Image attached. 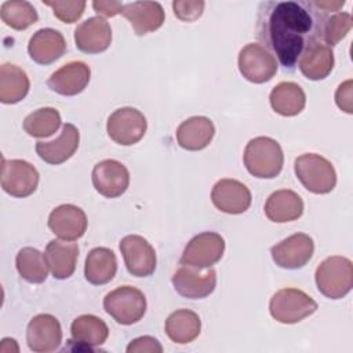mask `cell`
Segmentation results:
<instances>
[{
    "mask_svg": "<svg viewBox=\"0 0 353 353\" xmlns=\"http://www.w3.org/2000/svg\"><path fill=\"white\" fill-rule=\"evenodd\" d=\"M334 52L321 41L313 43L305 50L298 61V68L309 80H323L334 69Z\"/></svg>",
    "mask_w": 353,
    "mask_h": 353,
    "instance_id": "4316f807",
    "label": "cell"
},
{
    "mask_svg": "<svg viewBox=\"0 0 353 353\" xmlns=\"http://www.w3.org/2000/svg\"><path fill=\"white\" fill-rule=\"evenodd\" d=\"M223 252V237L215 232H203L186 244L181 256V263L200 270L208 269L221 261Z\"/></svg>",
    "mask_w": 353,
    "mask_h": 353,
    "instance_id": "9c48e42d",
    "label": "cell"
},
{
    "mask_svg": "<svg viewBox=\"0 0 353 353\" xmlns=\"http://www.w3.org/2000/svg\"><path fill=\"white\" fill-rule=\"evenodd\" d=\"M265 214L269 221L276 223L295 221L303 214V200L294 190H276L268 197L265 203Z\"/></svg>",
    "mask_w": 353,
    "mask_h": 353,
    "instance_id": "d4e9b609",
    "label": "cell"
},
{
    "mask_svg": "<svg viewBox=\"0 0 353 353\" xmlns=\"http://www.w3.org/2000/svg\"><path fill=\"white\" fill-rule=\"evenodd\" d=\"M317 310L316 301L298 288L279 290L269 302L272 317L283 324H295Z\"/></svg>",
    "mask_w": 353,
    "mask_h": 353,
    "instance_id": "5b68a950",
    "label": "cell"
},
{
    "mask_svg": "<svg viewBox=\"0 0 353 353\" xmlns=\"http://www.w3.org/2000/svg\"><path fill=\"white\" fill-rule=\"evenodd\" d=\"M117 272V259L114 252L106 247L92 248L84 263L85 280L94 285L109 283Z\"/></svg>",
    "mask_w": 353,
    "mask_h": 353,
    "instance_id": "83f0119b",
    "label": "cell"
},
{
    "mask_svg": "<svg viewBox=\"0 0 353 353\" xmlns=\"http://www.w3.org/2000/svg\"><path fill=\"white\" fill-rule=\"evenodd\" d=\"M204 1H190V0H175L172 3V10L174 14L178 19L185 21V22H193L199 19L204 11Z\"/></svg>",
    "mask_w": 353,
    "mask_h": 353,
    "instance_id": "8d00e7d4",
    "label": "cell"
},
{
    "mask_svg": "<svg viewBox=\"0 0 353 353\" xmlns=\"http://www.w3.org/2000/svg\"><path fill=\"white\" fill-rule=\"evenodd\" d=\"M314 280L319 291L324 296L341 299L353 287V263L346 256H328L317 266Z\"/></svg>",
    "mask_w": 353,
    "mask_h": 353,
    "instance_id": "3957f363",
    "label": "cell"
},
{
    "mask_svg": "<svg viewBox=\"0 0 353 353\" xmlns=\"http://www.w3.org/2000/svg\"><path fill=\"white\" fill-rule=\"evenodd\" d=\"M76 47L85 54H99L112 43V29L102 17H91L81 22L74 30Z\"/></svg>",
    "mask_w": 353,
    "mask_h": 353,
    "instance_id": "ac0fdd59",
    "label": "cell"
},
{
    "mask_svg": "<svg viewBox=\"0 0 353 353\" xmlns=\"http://www.w3.org/2000/svg\"><path fill=\"white\" fill-rule=\"evenodd\" d=\"M352 15L349 12H336L328 17L324 22L321 40H324L328 47L336 46L352 29Z\"/></svg>",
    "mask_w": 353,
    "mask_h": 353,
    "instance_id": "e575fe53",
    "label": "cell"
},
{
    "mask_svg": "<svg viewBox=\"0 0 353 353\" xmlns=\"http://www.w3.org/2000/svg\"><path fill=\"white\" fill-rule=\"evenodd\" d=\"M91 77V69L81 61H72L62 65L47 80L50 90L57 94L72 97L80 94L88 84Z\"/></svg>",
    "mask_w": 353,
    "mask_h": 353,
    "instance_id": "d6986e66",
    "label": "cell"
},
{
    "mask_svg": "<svg viewBox=\"0 0 353 353\" xmlns=\"http://www.w3.org/2000/svg\"><path fill=\"white\" fill-rule=\"evenodd\" d=\"M270 106L281 116H296L306 105V95L302 87L294 81L279 83L269 95Z\"/></svg>",
    "mask_w": 353,
    "mask_h": 353,
    "instance_id": "f546056e",
    "label": "cell"
},
{
    "mask_svg": "<svg viewBox=\"0 0 353 353\" xmlns=\"http://www.w3.org/2000/svg\"><path fill=\"white\" fill-rule=\"evenodd\" d=\"M314 243L306 233H295L270 248L272 259L283 269H301L313 256Z\"/></svg>",
    "mask_w": 353,
    "mask_h": 353,
    "instance_id": "8fae6325",
    "label": "cell"
},
{
    "mask_svg": "<svg viewBox=\"0 0 353 353\" xmlns=\"http://www.w3.org/2000/svg\"><path fill=\"white\" fill-rule=\"evenodd\" d=\"M211 200L219 211L237 215L250 208L251 192L243 182L225 178L214 185L211 190Z\"/></svg>",
    "mask_w": 353,
    "mask_h": 353,
    "instance_id": "2e32d148",
    "label": "cell"
},
{
    "mask_svg": "<svg viewBox=\"0 0 353 353\" xmlns=\"http://www.w3.org/2000/svg\"><path fill=\"white\" fill-rule=\"evenodd\" d=\"M30 88V81L23 69L14 63L0 66V101L11 105L22 101Z\"/></svg>",
    "mask_w": 353,
    "mask_h": 353,
    "instance_id": "4dcf8cb0",
    "label": "cell"
},
{
    "mask_svg": "<svg viewBox=\"0 0 353 353\" xmlns=\"http://www.w3.org/2000/svg\"><path fill=\"white\" fill-rule=\"evenodd\" d=\"M214 135V123L205 116H193L186 119L179 124L175 132L178 145L190 152L207 148Z\"/></svg>",
    "mask_w": 353,
    "mask_h": 353,
    "instance_id": "603a6c76",
    "label": "cell"
},
{
    "mask_svg": "<svg viewBox=\"0 0 353 353\" xmlns=\"http://www.w3.org/2000/svg\"><path fill=\"white\" fill-rule=\"evenodd\" d=\"M15 265L19 276L29 283H44L48 276V263L46 255L37 248L23 247L19 250L15 258Z\"/></svg>",
    "mask_w": 353,
    "mask_h": 353,
    "instance_id": "1f68e13d",
    "label": "cell"
},
{
    "mask_svg": "<svg viewBox=\"0 0 353 353\" xmlns=\"http://www.w3.org/2000/svg\"><path fill=\"white\" fill-rule=\"evenodd\" d=\"M244 165L247 171L256 176L276 178L284 164V154L280 143L270 137H256L251 139L244 149Z\"/></svg>",
    "mask_w": 353,
    "mask_h": 353,
    "instance_id": "7a4b0ae2",
    "label": "cell"
},
{
    "mask_svg": "<svg viewBox=\"0 0 353 353\" xmlns=\"http://www.w3.org/2000/svg\"><path fill=\"white\" fill-rule=\"evenodd\" d=\"M92 7H94V10L98 15L109 18V17H114L117 14H121L124 4L119 3V1H102V0H99V1H94Z\"/></svg>",
    "mask_w": 353,
    "mask_h": 353,
    "instance_id": "ab89813d",
    "label": "cell"
},
{
    "mask_svg": "<svg viewBox=\"0 0 353 353\" xmlns=\"http://www.w3.org/2000/svg\"><path fill=\"white\" fill-rule=\"evenodd\" d=\"M148 128L146 117L135 108L116 109L106 123V131L112 141L123 146H131L139 142Z\"/></svg>",
    "mask_w": 353,
    "mask_h": 353,
    "instance_id": "52a82bcc",
    "label": "cell"
},
{
    "mask_svg": "<svg viewBox=\"0 0 353 353\" xmlns=\"http://www.w3.org/2000/svg\"><path fill=\"white\" fill-rule=\"evenodd\" d=\"M237 63L243 77L255 84L269 81L279 69L276 57L256 43H250L240 50Z\"/></svg>",
    "mask_w": 353,
    "mask_h": 353,
    "instance_id": "ba28073f",
    "label": "cell"
},
{
    "mask_svg": "<svg viewBox=\"0 0 353 353\" xmlns=\"http://www.w3.org/2000/svg\"><path fill=\"white\" fill-rule=\"evenodd\" d=\"M26 342L37 353L54 352L61 346L62 328L57 317L48 313L34 316L26 328Z\"/></svg>",
    "mask_w": 353,
    "mask_h": 353,
    "instance_id": "5bb4252c",
    "label": "cell"
},
{
    "mask_svg": "<svg viewBox=\"0 0 353 353\" xmlns=\"http://www.w3.org/2000/svg\"><path fill=\"white\" fill-rule=\"evenodd\" d=\"M43 4L52 8L54 15L65 23H73L76 22L84 12L87 3L84 0H55L48 1L43 0Z\"/></svg>",
    "mask_w": 353,
    "mask_h": 353,
    "instance_id": "d590c367",
    "label": "cell"
},
{
    "mask_svg": "<svg viewBox=\"0 0 353 353\" xmlns=\"http://www.w3.org/2000/svg\"><path fill=\"white\" fill-rule=\"evenodd\" d=\"M352 80H346L336 88L335 102L338 108L346 113H353V101H352Z\"/></svg>",
    "mask_w": 353,
    "mask_h": 353,
    "instance_id": "f35d334b",
    "label": "cell"
},
{
    "mask_svg": "<svg viewBox=\"0 0 353 353\" xmlns=\"http://www.w3.org/2000/svg\"><path fill=\"white\" fill-rule=\"evenodd\" d=\"M164 330L172 342L186 345L193 342L200 335L201 320L193 310L178 309L167 317Z\"/></svg>",
    "mask_w": 353,
    "mask_h": 353,
    "instance_id": "f1b7e54d",
    "label": "cell"
},
{
    "mask_svg": "<svg viewBox=\"0 0 353 353\" xmlns=\"http://www.w3.org/2000/svg\"><path fill=\"white\" fill-rule=\"evenodd\" d=\"M66 51V40L59 30L52 28L39 29L29 40V57L40 65H50L58 61Z\"/></svg>",
    "mask_w": 353,
    "mask_h": 353,
    "instance_id": "44dd1931",
    "label": "cell"
},
{
    "mask_svg": "<svg viewBox=\"0 0 353 353\" xmlns=\"http://www.w3.org/2000/svg\"><path fill=\"white\" fill-rule=\"evenodd\" d=\"M0 17L7 26L15 30H25L39 19L36 8L25 0L4 1L0 8Z\"/></svg>",
    "mask_w": 353,
    "mask_h": 353,
    "instance_id": "d6a6232c",
    "label": "cell"
},
{
    "mask_svg": "<svg viewBox=\"0 0 353 353\" xmlns=\"http://www.w3.org/2000/svg\"><path fill=\"white\" fill-rule=\"evenodd\" d=\"M175 291L188 299H201L214 292L216 287V272L208 268L204 273L192 266H181L172 276Z\"/></svg>",
    "mask_w": 353,
    "mask_h": 353,
    "instance_id": "9a60e30c",
    "label": "cell"
},
{
    "mask_svg": "<svg viewBox=\"0 0 353 353\" xmlns=\"http://www.w3.org/2000/svg\"><path fill=\"white\" fill-rule=\"evenodd\" d=\"M61 114L55 108H40L23 120V130L30 137L47 138L61 127Z\"/></svg>",
    "mask_w": 353,
    "mask_h": 353,
    "instance_id": "836d02e7",
    "label": "cell"
},
{
    "mask_svg": "<svg viewBox=\"0 0 353 353\" xmlns=\"http://www.w3.org/2000/svg\"><path fill=\"white\" fill-rule=\"evenodd\" d=\"M314 4H316L321 11L327 12V11H336L338 8H341V7L345 4V1H319V0H316Z\"/></svg>",
    "mask_w": 353,
    "mask_h": 353,
    "instance_id": "60d3db41",
    "label": "cell"
},
{
    "mask_svg": "<svg viewBox=\"0 0 353 353\" xmlns=\"http://www.w3.org/2000/svg\"><path fill=\"white\" fill-rule=\"evenodd\" d=\"M44 255L51 274L58 280H63L70 277L76 270L79 245L66 240H51L46 247Z\"/></svg>",
    "mask_w": 353,
    "mask_h": 353,
    "instance_id": "484cf974",
    "label": "cell"
},
{
    "mask_svg": "<svg viewBox=\"0 0 353 353\" xmlns=\"http://www.w3.org/2000/svg\"><path fill=\"white\" fill-rule=\"evenodd\" d=\"M103 309L119 324L131 325L143 317L146 298L141 290L131 285H121L105 295Z\"/></svg>",
    "mask_w": 353,
    "mask_h": 353,
    "instance_id": "8992f818",
    "label": "cell"
},
{
    "mask_svg": "<svg viewBox=\"0 0 353 353\" xmlns=\"http://www.w3.org/2000/svg\"><path fill=\"white\" fill-rule=\"evenodd\" d=\"M91 178L95 190L108 199L121 196L130 185V172L127 167L113 159L97 163L92 168Z\"/></svg>",
    "mask_w": 353,
    "mask_h": 353,
    "instance_id": "4fadbf2b",
    "label": "cell"
},
{
    "mask_svg": "<svg viewBox=\"0 0 353 353\" xmlns=\"http://www.w3.org/2000/svg\"><path fill=\"white\" fill-rule=\"evenodd\" d=\"M128 353H142V352H150V353H161L163 346L160 342L153 336H139L130 342L127 346Z\"/></svg>",
    "mask_w": 353,
    "mask_h": 353,
    "instance_id": "74e56055",
    "label": "cell"
},
{
    "mask_svg": "<svg viewBox=\"0 0 353 353\" xmlns=\"http://www.w3.org/2000/svg\"><path fill=\"white\" fill-rule=\"evenodd\" d=\"M80 132L72 123H65L61 135L55 141H39L36 143V153L48 164H62L69 160L79 148Z\"/></svg>",
    "mask_w": 353,
    "mask_h": 353,
    "instance_id": "ffe728a7",
    "label": "cell"
},
{
    "mask_svg": "<svg viewBox=\"0 0 353 353\" xmlns=\"http://www.w3.org/2000/svg\"><path fill=\"white\" fill-rule=\"evenodd\" d=\"M121 15L131 23L138 36L154 32L164 23L165 14L157 1H134L123 7Z\"/></svg>",
    "mask_w": 353,
    "mask_h": 353,
    "instance_id": "7402d4cb",
    "label": "cell"
},
{
    "mask_svg": "<svg viewBox=\"0 0 353 353\" xmlns=\"http://www.w3.org/2000/svg\"><path fill=\"white\" fill-rule=\"evenodd\" d=\"M70 335L79 350H92L106 342L109 328L102 319L94 314H81L73 320Z\"/></svg>",
    "mask_w": 353,
    "mask_h": 353,
    "instance_id": "cb8c5ba5",
    "label": "cell"
},
{
    "mask_svg": "<svg viewBox=\"0 0 353 353\" xmlns=\"http://www.w3.org/2000/svg\"><path fill=\"white\" fill-rule=\"evenodd\" d=\"M120 251L127 270L137 277L152 276L156 270V252L150 243L138 234H128L120 241Z\"/></svg>",
    "mask_w": 353,
    "mask_h": 353,
    "instance_id": "7c38bea8",
    "label": "cell"
},
{
    "mask_svg": "<svg viewBox=\"0 0 353 353\" xmlns=\"http://www.w3.org/2000/svg\"><path fill=\"white\" fill-rule=\"evenodd\" d=\"M48 228L61 240L74 241L87 230L85 212L77 205L61 204L50 212Z\"/></svg>",
    "mask_w": 353,
    "mask_h": 353,
    "instance_id": "e0dca14e",
    "label": "cell"
},
{
    "mask_svg": "<svg viewBox=\"0 0 353 353\" xmlns=\"http://www.w3.org/2000/svg\"><path fill=\"white\" fill-rule=\"evenodd\" d=\"M325 19L314 1H265L256 17V36L285 70L292 72L305 50L321 41Z\"/></svg>",
    "mask_w": 353,
    "mask_h": 353,
    "instance_id": "6da1fadb",
    "label": "cell"
},
{
    "mask_svg": "<svg viewBox=\"0 0 353 353\" xmlns=\"http://www.w3.org/2000/svg\"><path fill=\"white\" fill-rule=\"evenodd\" d=\"M39 172L26 160L3 159L1 188L14 197H28L37 189Z\"/></svg>",
    "mask_w": 353,
    "mask_h": 353,
    "instance_id": "30bf717a",
    "label": "cell"
},
{
    "mask_svg": "<svg viewBox=\"0 0 353 353\" xmlns=\"http://www.w3.org/2000/svg\"><path fill=\"white\" fill-rule=\"evenodd\" d=\"M294 171L301 183L312 193L325 194L336 185V172L330 160L316 153H305L295 159Z\"/></svg>",
    "mask_w": 353,
    "mask_h": 353,
    "instance_id": "277c9868",
    "label": "cell"
}]
</instances>
